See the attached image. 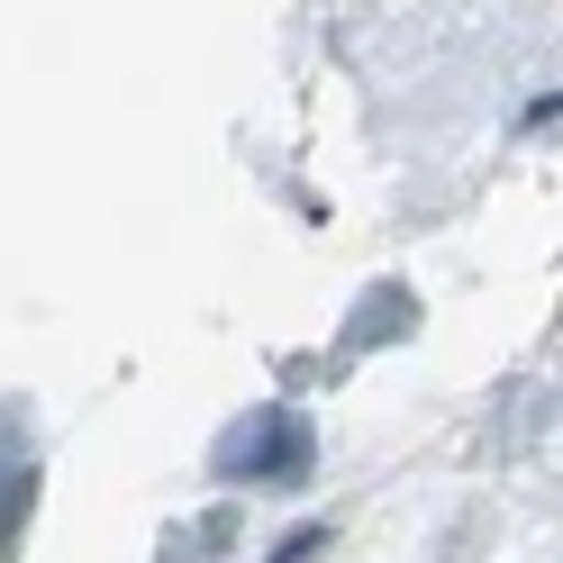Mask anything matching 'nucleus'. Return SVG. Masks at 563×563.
Wrapping results in <instances>:
<instances>
[{"instance_id": "nucleus-1", "label": "nucleus", "mask_w": 563, "mask_h": 563, "mask_svg": "<svg viewBox=\"0 0 563 563\" xmlns=\"http://www.w3.org/2000/svg\"><path fill=\"white\" fill-rule=\"evenodd\" d=\"M309 454H319V437H309V418L291 400H264V409H245L236 428H219V445H209V473L219 482H300L309 473Z\"/></svg>"}, {"instance_id": "nucleus-2", "label": "nucleus", "mask_w": 563, "mask_h": 563, "mask_svg": "<svg viewBox=\"0 0 563 563\" xmlns=\"http://www.w3.org/2000/svg\"><path fill=\"white\" fill-rule=\"evenodd\" d=\"M409 328H418V291L409 282H373V291L355 300V319H345V336H336V364L373 355V345H400Z\"/></svg>"}, {"instance_id": "nucleus-3", "label": "nucleus", "mask_w": 563, "mask_h": 563, "mask_svg": "<svg viewBox=\"0 0 563 563\" xmlns=\"http://www.w3.org/2000/svg\"><path fill=\"white\" fill-rule=\"evenodd\" d=\"M328 537H336V527H319V518H309L300 537H282V554H273V563H319V554H328Z\"/></svg>"}]
</instances>
